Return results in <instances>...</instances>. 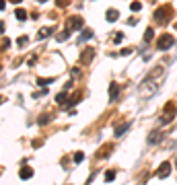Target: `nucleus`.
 <instances>
[{"label": "nucleus", "mask_w": 177, "mask_h": 185, "mask_svg": "<svg viewBox=\"0 0 177 185\" xmlns=\"http://www.w3.org/2000/svg\"><path fill=\"white\" fill-rule=\"evenodd\" d=\"M155 21H157L159 25H165V23H169V19L173 17V8L169 6V4H165V6H159L157 10H155Z\"/></svg>", "instance_id": "1"}, {"label": "nucleus", "mask_w": 177, "mask_h": 185, "mask_svg": "<svg viewBox=\"0 0 177 185\" xmlns=\"http://www.w3.org/2000/svg\"><path fill=\"white\" fill-rule=\"evenodd\" d=\"M175 103H167V105H165V111H163V115H161V123H169L171 119H173V117H175Z\"/></svg>", "instance_id": "2"}, {"label": "nucleus", "mask_w": 177, "mask_h": 185, "mask_svg": "<svg viewBox=\"0 0 177 185\" xmlns=\"http://www.w3.org/2000/svg\"><path fill=\"white\" fill-rule=\"evenodd\" d=\"M171 45H173V35H169V33L161 35L157 39V49H169Z\"/></svg>", "instance_id": "3"}, {"label": "nucleus", "mask_w": 177, "mask_h": 185, "mask_svg": "<svg viewBox=\"0 0 177 185\" xmlns=\"http://www.w3.org/2000/svg\"><path fill=\"white\" fill-rule=\"evenodd\" d=\"M66 29H68V31H81V29H85V21H82L81 17H70Z\"/></svg>", "instance_id": "4"}, {"label": "nucleus", "mask_w": 177, "mask_h": 185, "mask_svg": "<svg viewBox=\"0 0 177 185\" xmlns=\"http://www.w3.org/2000/svg\"><path fill=\"white\" fill-rule=\"evenodd\" d=\"M152 87H155V82H152V78H148V80H144L142 82V87H140V93H142V97H148V95H152Z\"/></svg>", "instance_id": "5"}, {"label": "nucleus", "mask_w": 177, "mask_h": 185, "mask_svg": "<svg viewBox=\"0 0 177 185\" xmlns=\"http://www.w3.org/2000/svg\"><path fill=\"white\" fill-rule=\"evenodd\" d=\"M169 173H171V163H169V160H165V163L159 167V173H157V175L161 179H165V177H169Z\"/></svg>", "instance_id": "6"}, {"label": "nucleus", "mask_w": 177, "mask_h": 185, "mask_svg": "<svg viewBox=\"0 0 177 185\" xmlns=\"http://www.w3.org/2000/svg\"><path fill=\"white\" fill-rule=\"evenodd\" d=\"M93 56H95V52H93V49H85V52H82V56H81V62H82V64H87V62L93 60Z\"/></svg>", "instance_id": "7"}, {"label": "nucleus", "mask_w": 177, "mask_h": 185, "mask_svg": "<svg viewBox=\"0 0 177 185\" xmlns=\"http://www.w3.org/2000/svg\"><path fill=\"white\" fill-rule=\"evenodd\" d=\"M105 17H107V21H109V23H113V21H117L120 13H117L116 8H111V10H107V14H105Z\"/></svg>", "instance_id": "8"}, {"label": "nucleus", "mask_w": 177, "mask_h": 185, "mask_svg": "<svg viewBox=\"0 0 177 185\" xmlns=\"http://www.w3.org/2000/svg\"><path fill=\"white\" fill-rule=\"evenodd\" d=\"M117 91H120L117 82H111V84H109V97H111V99H116V97H117Z\"/></svg>", "instance_id": "9"}, {"label": "nucleus", "mask_w": 177, "mask_h": 185, "mask_svg": "<svg viewBox=\"0 0 177 185\" xmlns=\"http://www.w3.org/2000/svg\"><path fill=\"white\" fill-rule=\"evenodd\" d=\"M107 152H111V144H105L103 148H99L97 156H99V158H103V156H107Z\"/></svg>", "instance_id": "10"}, {"label": "nucleus", "mask_w": 177, "mask_h": 185, "mask_svg": "<svg viewBox=\"0 0 177 185\" xmlns=\"http://www.w3.org/2000/svg\"><path fill=\"white\" fill-rule=\"evenodd\" d=\"M31 175H33V171H31L29 167H23V169H21V173H19V177H21V179H29Z\"/></svg>", "instance_id": "11"}, {"label": "nucleus", "mask_w": 177, "mask_h": 185, "mask_svg": "<svg viewBox=\"0 0 177 185\" xmlns=\"http://www.w3.org/2000/svg\"><path fill=\"white\" fill-rule=\"evenodd\" d=\"M93 37V29H82V35H81V41H88Z\"/></svg>", "instance_id": "12"}, {"label": "nucleus", "mask_w": 177, "mask_h": 185, "mask_svg": "<svg viewBox=\"0 0 177 185\" xmlns=\"http://www.w3.org/2000/svg\"><path fill=\"white\" fill-rule=\"evenodd\" d=\"M49 33H52V29H49V27H43V29H39V33H37V37H39V39H45V37H48Z\"/></svg>", "instance_id": "13"}, {"label": "nucleus", "mask_w": 177, "mask_h": 185, "mask_svg": "<svg viewBox=\"0 0 177 185\" xmlns=\"http://www.w3.org/2000/svg\"><path fill=\"white\" fill-rule=\"evenodd\" d=\"M152 37H155V31L148 27L146 31H144V41H146V43H150V41H152Z\"/></svg>", "instance_id": "14"}, {"label": "nucleus", "mask_w": 177, "mask_h": 185, "mask_svg": "<svg viewBox=\"0 0 177 185\" xmlns=\"http://www.w3.org/2000/svg\"><path fill=\"white\" fill-rule=\"evenodd\" d=\"M128 125H130L128 121L120 123V125H117V128H116V136H120V134H122V132H126V130H128Z\"/></svg>", "instance_id": "15"}, {"label": "nucleus", "mask_w": 177, "mask_h": 185, "mask_svg": "<svg viewBox=\"0 0 177 185\" xmlns=\"http://www.w3.org/2000/svg\"><path fill=\"white\" fill-rule=\"evenodd\" d=\"M14 14H17V19H19V21L27 19V10H23V8H17V13H14Z\"/></svg>", "instance_id": "16"}, {"label": "nucleus", "mask_w": 177, "mask_h": 185, "mask_svg": "<svg viewBox=\"0 0 177 185\" xmlns=\"http://www.w3.org/2000/svg\"><path fill=\"white\" fill-rule=\"evenodd\" d=\"M130 8H132V13H140V10H142V4H140V2H132V4H130Z\"/></svg>", "instance_id": "17"}, {"label": "nucleus", "mask_w": 177, "mask_h": 185, "mask_svg": "<svg viewBox=\"0 0 177 185\" xmlns=\"http://www.w3.org/2000/svg\"><path fill=\"white\" fill-rule=\"evenodd\" d=\"M111 37H113V39H111L113 43H122V39H124V33H113Z\"/></svg>", "instance_id": "18"}, {"label": "nucleus", "mask_w": 177, "mask_h": 185, "mask_svg": "<svg viewBox=\"0 0 177 185\" xmlns=\"http://www.w3.org/2000/svg\"><path fill=\"white\" fill-rule=\"evenodd\" d=\"M116 179V171H107L105 173V181H113Z\"/></svg>", "instance_id": "19"}, {"label": "nucleus", "mask_w": 177, "mask_h": 185, "mask_svg": "<svg viewBox=\"0 0 177 185\" xmlns=\"http://www.w3.org/2000/svg\"><path fill=\"white\" fill-rule=\"evenodd\" d=\"M82 158H85V154H82V152H76L74 154V163H81Z\"/></svg>", "instance_id": "20"}, {"label": "nucleus", "mask_w": 177, "mask_h": 185, "mask_svg": "<svg viewBox=\"0 0 177 185\" xmlns=\"http://www.w3.org/2000/svg\"><path fill=\"white\" fill-rule=\"evenodd\" d=\"M132 52H134L132 48H126V49H122V52H120V56H130Z\"/></svg>", "instance_id": "21"}, {"label": "nucleus", "mask_w": 177, "mask_h": 185, "mask_svg": "<svg viewBox=\"0 0 177 185\" xmlns=\"http://www.w3.org/2000/svg\"><path fill=\"white\" fill-rule=\"evenodd\" d=\"M81 76V70L78 68H72V78H78Z\"/></svg>", "instance_id": "22"}, {"label": "nucleus", "mask_w": 177, "mask_h": 185, "mask_svg": "<svg viewBox=\"0 0 177 185\" xmlns=\"http://www.w3.org/2000/svg\"><path fill=\"white\" fill-rule=\"evenodd\" d=\"M25 43H27V35H25V37H19V45H21V48H23Z\"/></svg>", "instance_id": "23"}, {"label": "nucleus", "mask_w": 177, "mask_h": 185, "mask_svg": "<svg viewBox=\"0 0 177 185\" xmlns=\"http://www.w3.org/2000/svg\"><path fill=\"white\" fill-rule=\"evenodd\" d=\"M8 45H10V41H8V39H6V37H4V39H2V49H6V48H8Z\"/></svg>", "instance_id": "24"}, {"label": "nucleus", "mask_w": 177, "mask_h": 185, "mask_svg": "<svg viewBox=\"0 0 177 185\" xmlns=\"http://www.w3.org/2000/svg\"><path fill=\"white\" fill-rule=\"evenodd\" d=\"M56 4H58V6H66V4H68V0H56Z\"/></svg>", "instance_id": "25"}, {"label": "nucleus", "mask_w": 177, "mask_h": 185, "mask_svg": "<svg viewBox=\"0 0 177 185\" xmlns=\"http://www.w3.org/2000/svg\"><path fill=\"white\" fill-rule=\"evenodd\" d=\"M10 2H13V4H19V2H21V0H10Z\"/></svg>", "instance_id": "26"}]
</instances>
